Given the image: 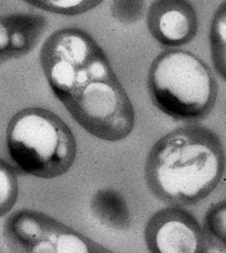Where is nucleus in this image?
<instances>
[{
    "label": "nucleus",
    "instance_id": "nucleus-14",
    "mask_svg": "<svg viewBox=\"0 0 226 253\" xmlns=\"http://www.w3.org/2000/svg\"><path fill=\"white\" fill-rule=\"evenodd\" d=\"M146 9L143 0H116L112 1L111 16L123 25H130L141 19Z\"/></svg>",
    "mask_w": 226,
    "mask_h": 253
},
{
    "label": "nucleus",
    "instance_id": "nucleus-9",
    "mask_svg": "<svg viewBox=\"0 0 226 253\" xmlns=\"http://www.w3.org/2000/svg\"><path fill=\"white\" fill-rule=\"evenodd\" d=\"M90 211L102 226L114 231H127L131 227L130 208L125 197L117 190H98L90 201Z\"/></svg>",
    "mask_w": 226,
    "mask_h": 253
},
{
    "label": "nucleus",
    "instance_id": "nucleus-6",
    "mask_svg": "<svg viewBox=\"0 0 226 253\" xmlns=\"http://www.w3.org/2000/svg\"><path fill=\"white\" fill-rule=\"evenodd\" d=\"M144 241L151 253H205L209 246L199 222L189 211L169 206L147 221Z\"/></svg>",
    "mask_w": 226,
    "mask_h": 253
},
{
    "label": "nucleus",
    "instance_id": "nucleus-2",
    "mask_svg": "<svg viewBox=\"0 0 226 253\" xmlns=\"http://www.w3.org/2000/svg\"><path fill=\"white\" fill-rule=\"evenodd\" d=\"M147 90L155 107L174 121L194 124L210 115L218 98L216 74L190 51L172 48L153 60Z\"/></svg>",
    "mask_w": 226,
    "mask_h": 253
},
{
    "label": "nucleus",
    "instance_id": "nucleus-7",
    "mask_svg": "<svg viewBox=\"0 0 226 253\" xmlns=\"http://www.w3.org/2000/svg\"><path fill=\"white\" fill-rule=\"evenodd\" d=\"M148 32L166 47H180L195 39L198 17L195 7L185 0H156L147 12Z\"/></svg>",
    "mask_w": 226,
    "mask_h": 253
},
{
    "label": "nucleus",
    "instance_id": "nucleus-3",
    "mask_svg": "<svg viewBox=\"0 0 226 253\" xmlns=\"http://www.w3.org/2000/svg\"><path fill=\"white\" fill-rule=\"evenodd\" d=\"M5 140L16 169L42 179L67 174L77 156L74 132L54 112L40 107L16 112L6 127Z\"/></svg>",
    "mask_w": 226,
    "mask_h": 253
},
{
    "label": "nucleus",
    "instance_id": "nucleus-5",
    "mask_svg": "<svg viewBox=\"0 0 226 253\" xmlns=\"http://www.w3.org/2000/svg\"><path fill=\"white\" fill-rule=\"evenodd\" d=\"M3 237L12 253H111L74 228L31 209L9 215L4 223Z\"/></svg>",
    "mask_w": 226,
    "mask_h": 253
},
{
    "label": "nucleus",
    "instance_id": "nucleus-8",
    "mask_svg": "<svg viewBox=\"0 0 226 253\" xmlns=\"http://www.w3.org/2000/svg\"><path fill=\"white\" fill-rule=\"evenodd\" d=\"M45 16L28 13L0 16V63L25 56L46 30Z\"/></svg>",
    "mask_w": 226,
    "mask_h": 253
},
{
    "label": "nucleus",
    "instance_id": "nucleus-1",
    "mask_svg": "<svg viewBox=\"0 0 226 253\" xmlns=\"http://www.w3.org/2000/svg\"><path fill=\"white\" fill-rule=\"evenodd\" d=\"M226 153L216 132L199 124L179 126L159 138L147 155V189L169 206H195L220 184Z\"/></svg>",
    "mask_w": 226,
    "mask_h": 253
},
{
    "label": "nucleus",
    "instance_id": "nucleus-11",
    "mask_svg": "<svg viewBox=\"0 0 226 253\" xmlns=\"http://www.w3.org/2000/svg\"><path fill=\"white\" fill-rule=\"evenodd\" d=\"M226 201L216 203L208 208L204 220V233L207 244L209 242L226 248Z\"/></svg>",
    "mask_w": 226,
    "mask_h": 253
},
{
    "label": "nucleus",
    "instance_id": "nucleus-13",
    "mask_svg": "<svg viewBox=\"0 0 226 253\" xmlns=\"http://www.w3.org/2000/svg\"><path fill=\"white\" fill-rule=\"evenodd\" d=\"M29 5L47 12L65 16H76L93 9L101 0H27Z\"/></svg>",
    "mask_w": 226,
    "mask_h": 253
},
{
    "label": "nucleus",
    "instance_id": "nucleus-4",
    "mask_svg": "<svg viewBox=\"0 0 226 253\" xmlns=\"http://www.w3.org/2000/svg\"><path fill=\"white\" fill-rule=\"evenodd\" d=\"M61 102L85 131L104 141L123 140L135 126L132 100L116 74L92 80Z\"/></svg>",
    "mask_w": 226,
    "mask_h": 253
},
{
    "label": "nucleus",
    "instance_id": "nucleus-10",
    "mask_svg": "<svg viewBox=\"0 0 226 253\" xmlns=\"http://www.w3.org/2000/svg\"><path fill=\"white\" fill-rule=\"evenodd\" d=\"M226 1L216 9L211 22L210 49L212 61L222 79L226 80Z\"/></svg>",
    "mask_w": 226,
    "mask_h": 253
},
{
    "label": "nucleus",
    "instance_id": "nucleus-12",
    "mask_svg": "<svg viewBox=\"0 0 226 253\" xmlns=\"http://www.w3.org/2000/svg\"><path fill=\"white\" fill-rule=\"evenodd\" d=\"M16 169L0 158V218L10 212L18 197Z\"/></svg>",
    "mask_w": 226,
    "mask_h": 253
}]
</instances>
